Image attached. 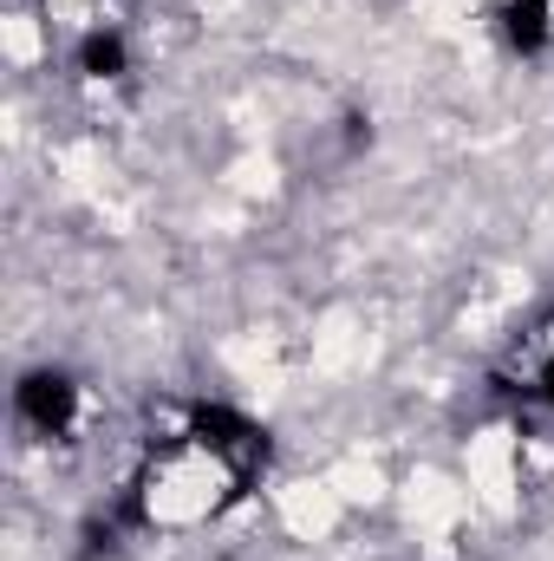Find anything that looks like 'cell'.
<instances>
[{"instance_id":"cell-1","label":"cell","mask_w":554,"mask_h":561,"mask_svg":"<svg viewBox=\"0 0 554 561\" xmlns=\"http://www.w3.org/2000/svg\"><path fill=\"white\" fill-rule=\"evenodd\" d=\"M20 412L39 424V431H59V424L72 419V386H66V379H53V373H39V379H26V386H20Z\"/></svg>"}]
</instances>
